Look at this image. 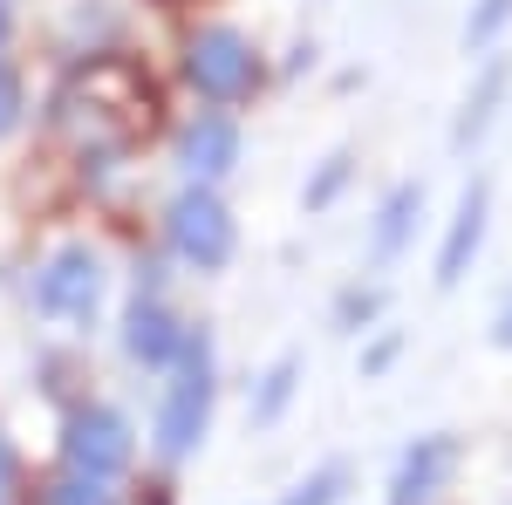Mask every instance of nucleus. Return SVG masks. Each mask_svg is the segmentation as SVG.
I'll return each instance as SVG.
<instances>
[{"label":"nucleus","instance_id":"obj_22","mask_svg":"<svg viewBox=\"0 0 512 505\" xmlns=\"http://www.w3.org/2000/svg\"><path fill=\"white\" fill-rule=\"evenodd\" d=\"M0 28H7V0H0Z\"/></svg>","mask_w":512,"mask_h":505},{"label":"nucleus","instance_id":"obj_14","mask_svg":"<svg viewBox=\"0 0 512 505\" xmlns=\"http://www.w3.org/2000/svg\"><path fill=\"white\" fill-rule=\"evenodd\" d=\"M342 478H349V471L328 465V471H315V478H308L294 499H280V505H335V499H342Z\"/></svg>","mask_w":512,"mask_h":505},{"label":"nucleus","instance_id":"obj_11","mask_svg":"<svg viewBox=\"0 0 512 505\" xmlns=\"http://www.w3.org/2000/svg\"><path fill=\"white\" fill-rule=\"evenodd\" d=\"M417 212H424V185H396V192L376 205V233H369V260H376V267L403 260V246L417 233Z\"/></svg>","mask_w":512,"mask_h":505},{"label":"nucleus","instance_id":"obj_2","mask_svg":"<svg viewBox=\"0 0 512 505\" xmlns=\"http://www.w3.org/2000/svg\"><path fill=\"white\" fill-rule=\"evenodd\" d=\"M164 239H171V253H178L185 267L219 273L239 246V226H233L226 198L212 192V185H185V192L171 198V212H164Z\"/></svg>","mask_w":512,"mask_h":505},{"label":"nucleus","instance_id":"obj_8","mask_svg":"<svg viewBox=\"0 0 512 505\" xmlns=\"http://www.w3.org/2000/svg\"><path fill=\"white\" fill-rule=\"evenodd\" d=\"M178 164H185V178H192V185H219V178L239 164V123L233 117L185 123V137H178Z\"/></svg>","mask_w":512,"mask_h":505},{"label":"nucleus","instance_id":"obj_3","mask_svg":"<svg viewBox=\"0 0 512 505\" xmlns=\"http://www.w3.org/2000/svg\"><path fill=\"white\" fill-rule=\"evenodd\" d=\"M103 287H110V273L96 260V246L69 239V246H55L35 267V308L48 314V321L82 328V321H96V308H103Z\"/></svg>","mask_w":512,"mask_h":505},{"label":"nucleus","instance_id":"obj_5","mask_svg":"<svg viewBox=\"0 0 512 505\" xmlns=\"http://www.w3.org/2000/svg\"><path fill=\"white\" fill-rule=\"evenodd\" d=\"M62 458H69V471H76V478H103V485H110V478L137 458L130 417H123V410H110V403L76 410V417L62 424Z\"/></svg>","mask_w":512,"mask_h":505},{"label":"nucleus","instance_id":"obj_19","mask_svg":"<svg viewBox=\"0 0 512 505\" xmlns=\"http://www.w3.org/2000/svg\"><path fill=\"white\" fill-rule=\"evenodd\" d=\"M14 478H21V465H14V444L0 437V505L14 499Z\"/></svg>","mask_w":512,"mask_h":505},{"label":"nucleus","instance_id":"obj_16","mask_svg":"<svg viewBox=\"0 0 512 505\" xmlns=\"http://www.w3.org/2000/svg\"><path fill=\"white\" fill-rule=\"evenodd\" d=\"M383 308V294H376V287H349V294H342V328H355V321H369V314Z\"/></svg>","mask_w":512,"mask_h":505},{"label":"nucleus","instance_id":"obj_10","mask_svg":"<svg viewBox=\"0 0 512 505\" xmlns=\"http://www.w3.org/2000/svg\"><path fill=\"white\" fill-rule=\"evenodd\" d=\"M506 82H512V69L492 55L485 69H478V82L465 89V103H458V123H451V151H472L478 137L492 130V117H499V103H506Z\"/></svg>","mask_w":512,"mask_h":505},{"label":"nucleus","instance_id":"obj_18","mask_svg":"<svg viewBox=\"0 0 512 505\" xmlns=\"http://www.w3.org/2000/svg\"><path fill=\"white\" fill-rule=\"evenodd\" d=\"M14 110H21V82H14V69H7V55H0V130L14 123Z\"/></svg>","mask_w":512,"mask_h":505},{"label":"nucleus","instance_id":"obj_1","mask_svg":"<svg viewBox=\"0 0 512 505\" xmlns=\"http://www.w3.org/2000/svg\"><path fill=\"white\" fill-rule=\"evenodd\" d=\"M212 349H205V335L185 342V355L171 362V383H164V403H158V451L164 458H192L205 424H212Z\"/></svg>","mask_w":512,"mask_h":505},{"label":"nucleus","instance_id":"obj_12","mask_svg":"<svg viewBox=\"0 0 512 505\" xmlns=\"http://www.w3.org/2000/svg\"><path fill=\"white\" fill-rule=\"evenodd\" d=\"M512 21V0H472V14H465V48H492V41L506 35Z\"/></svg>","mask_w":512,"mask_h":505},{"label":"nucleus","instance_id":"obj_17","mask_svg":"<svg viewBox=\"0 0 512 505\" xmlns=\"http://www.w3.org/2000/svg\"><path fill=\"white\" fill-rule=\"evenodd\" d=\"M342 178H349V157H328V171H321V185H308L301 198H308V205H328V198L342 192Z\"/></svg>","mask_w":512,"mask_h":505},{"label":"nucleus","instance_id":"obj_4","mask_svg":"<svg viewBox=\"0 0 512 505\" xmlns=\"http://www.w3.org/2000/svg\"><path fill=\"white\" fill-rule=\"evenodd\" d=\"M185 76L205 103H239L260 82V55L239 28H198L192 48H185Z\"/></svg>","mask_w":512,"mask_h":505},{"label":"nucleus","instance_id":"obj_6","mask_svg":"<svg viewBox=\"0 0 512 505\" xmlns=\"http://www.w3.org/2000/svg\"><path fill=\"white\" fill-rule=\"evenodd\" d=\"M485 219H492V185L472 178L465 198H458V212H451V226H444V246H437V287H458L472 273L478 246H485Z\"/></svg>","mask_w":512,"mask_h":505},{"label":"nucleus","instance_id":"obj_21","mask_svg":"<svg viewBox=\"0 0 512 505\" xmlns=\"http://www.w3.org/2000/svg\"><path fill=\"white\" fill-rule=\"evenodd\" d=\"M492 342H499V349H512V294H506V308H499V321H492Z\"/></svg>","mask_w":512,"mask_h":505},{"label":"nucleus","instance_id":"obj_9","mask_svg":"<svg viewBox=\"0 0 512 505\" xmlns=\"http://www.w3.org/2000/svg\"><path fill=\"white\" fill-rule=\"evenodd\" d=\"M451 465H458V444H451V437H417V444L403 451V465H396L390 505H431V492L451 478Z\"/></svg>","mask_w":512,"mask_h":505},{"label":"nucleus","instance_id":"obj_20","mask_svg":"<svg viewBox=\"0 0 512 505\" xmlns=\"http://www.w3.org/2000/svg\"><path fill=\"white\" fill-rule=\"evenodd\" d=\"M390 362H396V335H390V342H376V349L362 355V376H383Z\"/></svg>","mask_w":512,"mask_h":505},{"label":"nucleus","instance_id":"obj_7","mask_svg":"<svg viewBox=\"0 0 512 505\" xmlns=\"http://www.w3.org/2000/svg\"><path fill=\"white\" fill-rule=\"evenodd\" d=\"M185 342H192V328L164 308L158 294L123 314V349H130V362H144V369H171V362L185 355Z\"/></svg>","mask_w":512,"mask_h":505},{"label":"nucleus","instance_id":"obj_13","mask_svg":"<svg viewBox=\"0 0 512 505\" xmlns=\"http://www.w3.org/2000/svg\"><path fill=\"white\" fill-rule=\"evenodd\" d=\"M294 369H301L294 355H280L274 369H267V389H260V403H253V417H260V424H274L280 410H287V396H294Z\"/></svg>","mask_w":512,"mask_h":505},{"label":"nucleus","instance_id":"obj_15","mask_svg":"<svg viewBox=\"0 0 512 505\" xmlns=\"http://www.w3.org/2000/svg\"><path fill=\"white\" fill-rule=\"evenodd\" d=\"M48 505H110V492H103V478H62L55 492H48Z\"/></svg>","mask_w":512,"mask_h":505}]
</instances>
